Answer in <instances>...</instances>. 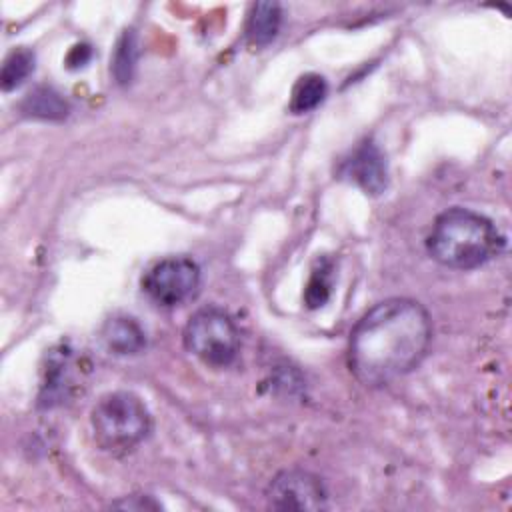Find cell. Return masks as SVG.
I'll return each instance as SVG.
<instances>
[{
  "mask_svg": "<svg viewBox=\"0 0 512 512\" xmlns=\"http://www.w3.org/2000/svg\"><path fill=\"white\" fill-rule=\"evenodd\" d=\"M430 342L428 310L412 298H386L354 324L348 366L358 382L380 388L412 372L424 360Z\"/></svg>",
  "mask_w": 512,
  "mask_h": 512,
  "instance_id": "obj_1",
  "label": "cell"
},
{
  "mask_svg": "<svg viewBox=\"0 0 512 512\" xmlns=\"http://www.w3.org/2000/svg\"><path fill=\"white\" fill-rule=\"evenodd\" d=\"M330 296V282H328V270L320 268V270H314L310 282H308V288H306V304L310 308H318L322 306Z\"/></svg>",
  "mask_w": 512,
  "mask_h": 512,
  "instance_id": "obj_14",
  "label": "cell"
},
{
  "mask_svg": "<svg viewBox=\"0 0 512 512\" xmlns=\"http://www.w3.org/2000/svg\"><path fill=\"white\" fill-rule=\"evenodd\" d=\"M342 176L358 184L366 194L378 196L388 186V164L382 150L372 142L364 140L352 150L342 162Z\"/></svg>",
  "mask_w": 512,
  "mask_h": 512,
  "instance_id": "obj_7",
  "label": "cell"
},
{
  "mask_svg": "<svg viewBox=\"0 0 512 512\" xmlns=\"http://www.w3.org/2000/svg\"><path fill=\"white\" fill-rule=\"evenodd\" d=\"M100 338L104 346L118 356H132L144 350L146 334L134 318L114 316L104 322Z\"/></svg>",
  "mask_w": 512,
  "mask_h": 512,
  "instance_id": "obj_8",
  "label": "cell"
},
{
  "mask_svg": "<svg viewBox=\"0 0 512 512\" xmlns=\"http://www.w3.org/2000/svg\"><path fill=\"white\" fill-rule=\"evenodd\" d=\"M114 508H122V510H146V508H160L158 502L152 500V496H140V494H132V496H126L124 500H118L112 504Z\"/></svg>",
  "mask_w": 512,
  "mask_h": 512,
  "instance_id": "obj_15",
  "label": "cell"
},
{
  "mask_svg": "<svg viewBox=\"0 0 512 512\" xmlns=\"http://www.w3.org/2000/svg\"><path fill=\"white\" fill-rule=\"evenodd\" d=\"M328 94V84L320 74L308 72L300 76L292 88L290 96V112L306 114L320 106Z\"/></svg>",
  "mask_w": 512,
  "mask_h": 512,
  "instance_id": "obj_11",
  "label": "cell"
},
{
  "mask_svg": "<svg viewBox=\"0 0 512 512\" xmlns=\"http://www.w3.org/2000/svg\"><path fill=\"white\" fill-rule=\"evenodd\" d=\"M138 36L134 30H124L118 38L114 58H112V74L118 84H128L134 78L138 64Z\"/></svg>",
  "mask_w": 512,
  "mask_h": 512,
  "instance_id": "obj_12",
  "label": "cell"
},
{
  "mask_svg": "<svg viewBox=\"0 0 512 512\" xmlns=\"http://www.w3.org/2000/svg\"><path fill=\"white\" fill-rule=\"evenodd\" d=\"M34 52L28 48H14L4 64H2V72H0V84L4 92L14 90L16 86H20L32 72H34Z\"/></svg>",
  "mask_w": 512,
  "mask_h": 512,
  "instance_id": "obj_13",
  "label": "cell"
},
{
  "mask_svg": "<svg viewBox=\"0 0 512 512\" xmlns=\"http://www.w3.org/2000/svg\"><path fill=\"white\" fill-rule=\"evenodd\" d=\"M266 502L274 510H324L328 508V492L316 474L292 468L270 480Z\"/></svg>",
  "mask_w": 512,
  "mask_h": 512,
  "instance_id": "obj_6",
  "label": "cell"
},
{
  "mask_svg": "<svg viewBox=\"0 0 512 512\" xmlns=\"http://www.w3.org/2000/svg\"><path fill=\"white\" fill-rule=\"evenodd\" d=\"M96 442L114 454L130 452L152 432V416L140 396L126 390L104 394L92 408Z\"/></svg>",
  "mask_w": 512,
  "mask_h": 512,
  "instance_id": "obj_3",
  "label": "cell"
},
{
  "mask_svg": "<svg viewBox=\"0 0 512 512\" xmlns=\"http://www.w3.org/2000/svg\"><path fill=\"white\" fill-rule=\"evenodd\" d=\"M90 46H86V44H78V46H74L72 50H70V54H68V66L70 68H78V66H84L88 60H90Z\"/></svg>",
  "mask_w": 512,
  "mask_h": 512,
  "instance_id": "obj_16",
  "label": "cell"
},
{
  "mask_svg": "<svg viewBox=\"0 0 512 512\" xmlns=\"http://www.w3.org/2000/svg\"><path fill=\"white\" fill-rule=\"evenodd\" d=\"M200 286V266L188 256H168L158 260L142 278V290L152 302L174 308L196 296Z\"/></svg>",
  "mask_w": 512,
  "mask_h": 512,
  "instance_id": "obj_5",
  "label": "cell"
},
{
  "mask_svg": "<svg viewBox=\"0 0 512 512\" xmlns=\"http://www.w3.org/2000/svg\"><path fill=\"white\" fill-rule=\"evenodd\" d=\"M282 24V6L276 2H258L252 6V12L246 22V40L248 44L260 48L270 44Z\"/></svg>",
  "mask_w": 512,
  "mask_h": 512,
  "instance_id": "obj_9",
  "label": "cell"
},
{
  "mask_svg": "<svg viewBox=\"0 0 512 512\" xmlns=\"http://www.w3.org/2000/svg\"><path fill=\"white\" fill-rule=\"evenodd\" d=\"M504 244V236L490 218L460 206L438 214L426 238L428 254L454 270L484 266L504 250Z\"/></svg>",
  "mask_w": 512,
  "mask_h": 512,
  "instance_id": "obj_2",
  "label": "cell"
},
{
  "mask_svg": "<svg viewBox=\"0 0 512 512\" xmlns=\"http://www.w3.org/2000/svg\"><path fill=\"white\" fill-rule=\"evenodd\" d=\"M20 110L28 118H38V120H64L70 112L68 100L54 90L52 86H38L30 90L22 104Z\"/></svg>",
  "mask_w": 512,
  "mask_h": 512,
  "instance_id": "obj_10",
  "label": "cell"
},
{
  "mask_svg": "<svg viewBox=\"0 0 512 512\" xmlns=\"http://www.w3.org/2000/svg\"><path fill=\"white\" fill-rule=\"evenodd\" d=\"M184 346L206 366H230L240 350V332L232 316L216 306L196 310L184 326Z\"/></svg>",
  "mask_w": 512,
  "mask_h": 512,
  "instance_id": "obj_4",
  "label": "cell"
}]
</instances>
